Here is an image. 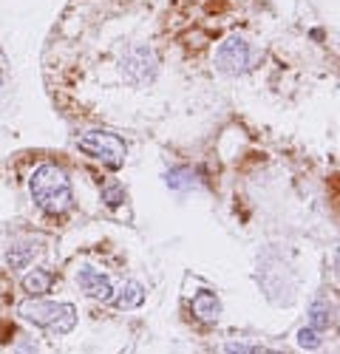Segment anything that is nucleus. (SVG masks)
I'll return each instance as SVG.
<instances>
[{"mask_svg":"<svg viewBox=\"0 0 340 354\" xmlns=\"http://www.w3.org/2000/svg\"><path fill=\"white\" fill-rule=\"evenodd\" d=\"M77 147L82 153H88L91 159H100L102 165H108L113 170L122 167L125 153H128L125 142L117 133H108V131H88V133H82L77 139Z\"/></svg>","mask_w":340,"mask_h":354,"instance_id":"3","label":"nucleus"},{"mask_svg":"<svg viewBox=\"0 0 340 354\" xmlns=\"http://www.w3.org/2000/svg\"><path fill=\"white\" fill-rule=\"evenodd\" d=\"M224 354H264L258 346H249V343H227Z\"/></svg>","mask_w":340,"mask_h":354,"instance_id":"15","label":"nucleus"},{"mask_svg":"<svg viewBox=\"0 0 340 354\" xmlns=\"http://www.w3.org/2000/svg\"><path fill=\"white\" fill-rule=\"evenodd\" d=\"M40 252V244L37 241H26V244H17L6 252V261H9V267L12 270H26L28 263L35 261V255Z\"/></svg>","mask_w":340,"mask_h":354,"instance_id":"9","label":"nucleus"},{"mask_svg":"<svg viewBox=\"0 0 340 354\" xmlns=\"http://www.w3.org/2000/svg\"><path fill=\"white\" fill-rule=\"evenodd\" d=\"M77 283L82 292H88L94 301H102V304H111L113 301V283L105 272L88 267V263H82V267L77 270Z\"/></svg>","mask_w":340,"mask_h":354,"instance_id":"6","label":"nucleus"},{"mask_svg":"<svg viewBox=\"0 0 340 354\" xmlns=\"http://www.w3.org/2000/svg\"><path fill=\"white\" fill-rule=\"evenodd\" d=\"M337 261H340V255H337Z\"/></svg>","mask_w":340,"mask_h":354,"instance_id":"16","label":"nucleus"},{"mask_svg":"<svg viewBox=\"0 0 340 354\" xmlns=\"http://www.w3.org/2000/svg\"><path fill=\"white\" fill-rule=\"evenodd\" d=\"M51 281H54L51 272L35 270V272H28V275L23 278V289H26L28 295H46V292L51 289Z\"/></svg>","mask_w":340,"mask_h":354,"instance_id":"11","label":"nucleus"},{"mask_svg":"<svg viewBox=\"0 0 340 354\" xmlns=\"http://www.w3.org/2000/svg\"><path fill=\"white\" fill-rule=\"evenodd\" d=\"M193 312H196L198 320L213 323L221 315V304H218V298H216L213 292H198L196 298H193Z\"/></svg>","mask_w":340,"mask_h":354,"instance_id":"8","label":"nucleus"},{"mask_svg":"<svg viewBox=\"0 0 340 354\" xmlns=\"http://www.w3.org/2000/svg\"><path fill=\"white\" fill-rule=\"evenodd\" d=\"M321 335H323V332L312 329V326H303V329L298 332V346L306 348V351H315V348H321V343H323Z\"/></svg>","mask_w":340,"mask_h":354,"instance_id":"12","label":"nucleus"},{"mask_svg":"<svg viewBox=\"0 0 340 354\" xmlns=\"http://www.w3.org/2000/svg\"><path fill=\"white\" fill-rule=\"evenodd\" d=\"M20 315L32 320L35 326L51 329L57 335H68L77 326V309L71 304H51V301H26Z\"/></svg>","mask_w":340,"mask_h":354,"instance_id":"2","label":"nucleus"},{"mask_svg":"<svg viewBox=\"0 0 340 354\" xmlns=\"http://www.w3.org/2000/svg\"><path fill=\"white\" fill-rule=\"evenodd\" d=\"M142 301H145V286L139 281H128L120 292H113L111 304L117 309H136V306H142Z\"/></svg>","mask_w":340,"mask_h":354,"instance_id":"7","label":"nucleus"},{"mask_svg":"<svg viewBox=\"0 0 340 354\" xmlns=\"http://www.w3.org/2000/svg\"><path fill=\"white\" fill-rule=\"evenodd\" d=\"M164 185L170 190H193L198 182H196V173L190 167H173L164 173Z\"/></svg>","mask_w":340,"mask_h":354,"instance_id":"10","label":"nucleus"},{"mask_svg":"<svg viewBox=\"0 0 340 354\" xmlns=\"http://www.w3.org/2000/svg\"><path fill=\"white\" fill-rule=\"evenodd\" d=\"M329 320H332V315H329V309H326L323 304H315V306H312V312H309V326H312V329L323 332V329L329 326Z\"/></svg>","mask_w":340,"mask_h":354,"instance_id":"13","label":"nucleus"},{"mask_svg":"<svg viewBox=\"0 0 340 354\" xmlns=\"http://www.w3.org/2000/svg\"><path fill=\"white\" fill-rule=\"evenodd\" d=\"M102 201L108 204V207H120V204L125 201L122 187H120V185H108V187H102Z\"/></svg>","mask_w":340,"mask_h":354,"instance_id":"14","label":"nucleus"},{"mask_svg":"<svg viewBox=\"0 0 340 354\" xmlns=\"http://www.w3.org/2000/svg\"><path fill=\"white\" fill-rule=\"evenodd\" d=\"M28 193H32L37 207L48 216L66 213L71 207V198H74L68 176L57 165H40L32 173V179H28Z\"/></svg>","mask_w":340,"mask_h":354,"instance_id":"1","label":"nucleus"},{"mask_svg":"<svg viewBox=\"0 0 340 354\" xmlns=\"http://www.w3.org/2000/svg\"><path fill=\"white\" fill-rule=\"evenodd\" d=\"M159 71V63H156V54L153 48L148 46H133L125 57H122V74L136 82V85H145V82H153Z\"/></svg>","mask_w":340,"mask_h":354,"instance_id":"4","label":"nucleus"},{"mask_svg":"<svg viewBox=\"0 0 340 354\" xmlns=\"http://www.w3.org/2000/svg\"><path fill=\"white\" fill-rule=\"evenodd\" d=\"M249 66V46L241 35H230L216 48V68L221 74H244Z\"/></svg>","mask_w":340,"mask_h":354,"instance_id":"5","label":"nucleus"}]
</instances>
